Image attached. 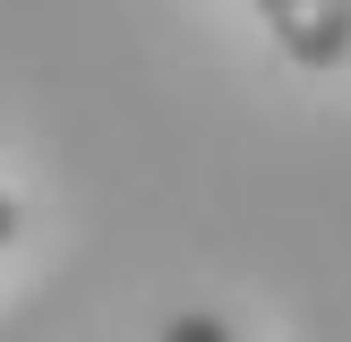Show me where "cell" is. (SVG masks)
I'll use <instances>...</instances> for the list:
<instances>
[{"label": "cell", "instance_id": "obj_1", "mask_svg": "<svg viewBox=\"0 0 351 342\" xmlns=\"http://www.w3.org/2000/svg\"><path fill=\"white\" fill-rule=\"evenodd\" d=\"M283 43V60L300 68H343L351 60V0H257Z\"/></svg>", "mask_w": 351, "mask_h": 342}, {"label": "cell", "instance_id": "obj_3", "mask_svg": "<svg viewBox=\"0 0 351 342\" xmlns=\"http://www.w3.org/2000/svg\"><path fill=\"white\" fill-rule=\"evenodd\" d=\"M17 222H26V214H17V197H9V188H0V248H9V239H17Z\"/></svg>", "mask_w": 351, "mask_h": 342}, {"label": "cell", "instance_id": "obj_2", "mask_svg": "<svg viewBox=\"0 0 351 342\" xmlns=\"http://www.w3.org/2000/svg\"><path fill=\"white\" fill-rule=\"evenodd\" d=\"M163 342H232V325H223V317H206V308H180V317L163 325Z\"/></svg>", "mask_w": 351, "mask_h": 342}]
</instances>
